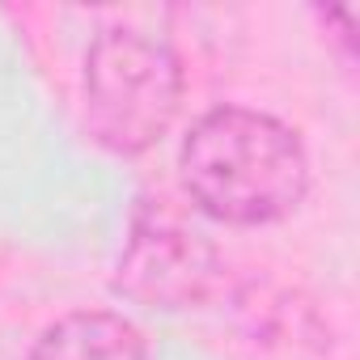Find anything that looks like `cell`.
Segmentation results:
<instances>
[{
  "label": "cell",
  "instance_id": "obj_1",
  "mask_svg": "<svg viewBox=\"0 0 360 360\" xmlns=\"http://www.w3.org/2000/svg\"><path fill=\"white\" fill-rule=\"evenodd\" d=\"M178 183L200 217L259 229L305 204L309 153L301 131L267 110L212 106L178 144Z\"/></svg>",
  "mask_w": 360,
  "mask_h": 360
},
{
  "label": "cell",
  "instance_id": "obj_2",
  "mask_svg": "<svg viewBox=\"0 0 360 360\" xmlns=\"http://www.w3.org/2000/svg\"><path fill=\"white\" fill-rule=\"evenodd\" d=\"M183 94V60L161 34L106 26L85 51L81 123L85 136L110 157L148 153L174 127Z\"/></svg>",
  "mask_w": 360,
  "mask_h": 360
},
{
  "label": "cell",
  "instance_id": "obj_3",
  "mask_svg": "<svg viewBox=\"0 0 360 360\" xmlns=\"http://www.w3.org/2000/svg\"><path fill=\"white\" fill-rule=\"evenodd\" d=\"M115 292L140 309L183 314L225 292V259L195 225L161 200H140L115 263Z\"/></svg>",
  "mask_w": 360,
  "mask_h": 360
},
{
  "label": "cell",
  "instance_id": "obj_4",
  "mask_svg": "<svg viewBox=\"0 0 360 360\" xmlns=\"http://www.w3.org/2000/svg\"><path fill=\"white\" fill-rule=\"evenodd\" d=\"M26 360H148V339L115 309H72L34 339Z\"/></svg>",
  "mask_w": 360,
  "mask_h": 360
}]
</instances>
